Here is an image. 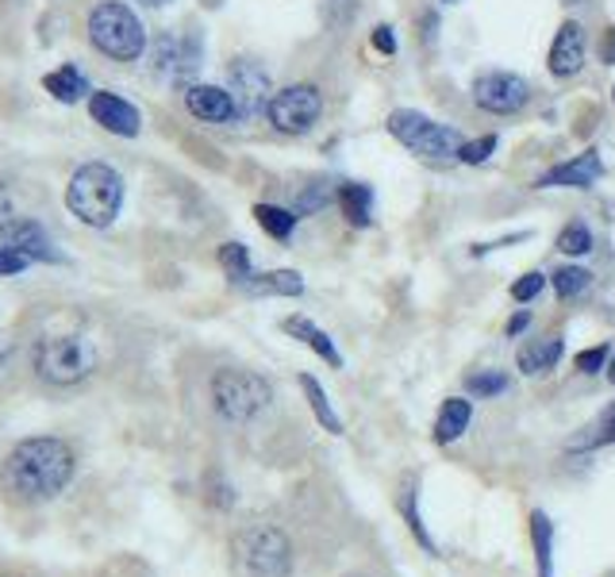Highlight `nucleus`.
<instances>
[{
	"instance_id": "nucleus-28",
	"label": "nucleus",
	"mask_w": 615,
	"mask_h": 577,
	"mask_svg": "<svg viewBox=\"0 0 615 577\" xmlns=\"http://www.w3.org/2000/svg\"><path fill=\"white\" fill-rule=\"evenodd\" d=\"M219 266L223 273L231 278V285H246L254 278V262H251V251L243 243H223L219 246Z\"/></svg>"
},
{
	"instance_id": "nucleus-4",
	"label": "nucleus",
	"mask_w": 615,
	"mask_h": 577,
	"mask_svg": "<svg viewBox=\"0 0 615 577\" xmlns=\"http://www.w3.org/2000/svg\"><path fill=\"white\" fill-rule=\"evenodd\" d=\"M388 136L397 139L405 151H412L415 158L431 162V166H450L458 162V151H462V131H454L450 124H438L427 112L420 108H397L388 116Z\"/></svg>"
},
{
	"instance_id": "nucleus-37",
	"label": "nucleus",
	"mask_w": 615,
	"mask_h": 577,
	"mask_svg": "<svg viewBox=\"0 0 615 577\" xmlns=\"http://www.w3.org/2000/svg\"><path fill=\"white\" fill-rule=\"evenodd\" d=\"M31 266V258L20 255L16 246H4L0 243V278H20V273Z\"/></svg>"
},
{
	"instance_id": "nucleus-25",
	"label": "nucleus",
	"mask_w": 615,
	"mask_h": 577,
	"mask_svg": "<svg viewBox=\"0 0 615 577\" xmlns=\"http://www.w3.org/2000/svg\"><path fill=\"white\" fill-rule=\"evenodd\" d=\"M531 543L539 559V577H554V524L547 512H531Z\"/></svg>"
},
{
	"instance_id": "nucleus-30",
	"label": "nucleus",
	"mask_w": 615,
	"mask_h": 577,
	"mask_svg": "<svg viewBox=\"0 0 615 577\" xmlns=\"http://www.w3.org/2000/svg\"><path fill=\"white\" fill-rule=\"evenodd\" d=\"M550 281H554V293L562 300H574L581 297L585 288L592 285V273L585 270V266H558L554 273H550Z\"/></svg>"
},
{
	"instance_id": "nucleus-2",
	"label": "nucleus",
	"mask_w": 615,
	"mask_h": 577,
	"mask_svg": "<svg viewBox=\"0 0 615 577\" xmlns=\"http://www.w3.org/2000/svg\"><path fill=\"white\" fill-rule=\"evenodd\" d=\"M66 208L85 228H112L119 208H124V178H119V170H112L108 162L77 166L66 185Z\"/></svg>"
},
{
	"instance_id": "nucleus-5",
	"label": "nucleus",
	"mask_w": 615,
	"mask_h": 577,
	"mask_svg": "<svg viewBox=\"0 0 615 577\" xmlns=\"http://www.w3.org/2000/svg\"><path fill=\"white\" fill-rule=\"evenodd\" d=\"M89 43L112 62H139L146 51V27L124 0H101L89 12Z\"/></svg>"
},
{
	"instance_id": "nucleus-18",
	"label": "nucleus",
	"mask_w": 615,
	"mask_h": 577,
	"mask_svg": "<svg viewBox=\"0 0 615 577\" xmlns=\"http://www.w3.org/2000/svg\"><path fill=\"white\" fill-rule=\"evenodd\" d=\"M281 328H285V335L300 339L308 350H316L328 366H343V355H338L335 339H331L316 320H308V316H289V320H281Z\"/></svg>"
},
{
	"instance_id": "nucleus-12",
	"label": "nucleus",
	"mask_w": 615,
	"mask_h": 577,
	"mask_svg": "<svg viewBox=\"0 0 615 577\" xmlns=\"http://www.w3.org/2000/svg\"><path fill=\"white\" fill-rule=\"evenodd\" d=\"M89 116H93V124H101L108 136H119V139H136L139 131H143V112L127 101V97L112 93V89H93V93H89Z\"/></svg>"
},
{
	"instance_id": "nucleus-3",
	"label": "nucleus",
	"mask_w": 615,
	"mask_h": 577,
	"mask_svg": "<svg viewBox=\"0 0 615 577\" xmlns=\"http://www.w3.org/2000/svg\"><path fill=\"white\" fill-rule=\"evenodd\" d=\"M35 377L42 385H54V389H74V385L89 382L97 370V350L85 335H42L35 339L31 350Z\"/></svg>"
},
{
	"instance_id": "nucleus-45",
	"label": "nucleus",
	"mask_w": 615,
	"mask_h": 577,
	"mask_svg": "<svg viewBox=\"0 0 615 577\" xmlns=\"http://www.w3.org/2000/svg\"><path fill=\"white\" fill-rule=\"evenodd\" d=\"M443 4H458V0H443Z\"/></svg>"
},
{
	"instance_id": "nucleus-34",
	"label": "nucleus",
	"mask_w": 615,
	"mask_h": 577,
	"mask_svg": "<svg viewBox=\"0 0 615 577\" xmlns=\"http://www.w3.org/2000/svg\"><path fill=\"white\" fill-rule=\"evenodd\" d=\"M400 509H405V516H408V524H412V535H415V539H420V543L427 547V551H435V543H431L427 527H423V520H420V497H415V482L405 489V501H400Z\"/></svg>"
},
{
	"instance_id": "nucleus-41",
	"label": "nucleus",
	"mask_w": 615,
	"mask_h": 577,
	"mask_svg": "<svg viewBox=\"0 0 615 577\" xmlns=\"http://www.w3.org/2000/svg\"><path fill=\"white\" fill-rule=\"evenodd\" d=\"M600 51H604V62H607V66H615V27H607L604 47H600Z\"/></svg>"
},
{
	"instance_id": "nucleus-27",
	"label": "nucleus",
	"mask_w": 615,
	"mask_h": 577,
	"mask_svg": "<svg viewBox=\"0 0 615 577\" xmlns=\"http://www.w3.org/2000/svg\"><path fill=\"white\" fill-rule=\"evenodd\" d=\"M300 389H304V397H308V408L316 412V420H320V424L328 427L331 435H343V424H338L335 408H331V400H328V393H323V385L316 382L312 374H300Z\"/></svg>"
},
{
	"instance_id": "nucleus-20",
	"label": "nucleus",
	"mask_w": 615,
	"mask_h": 577,
	"mask_svg": "<svg viewBox=\"0 0 615 577\" xmlns=\"http://www.w3.org/2000/svg\"><path fill=\"white\" fill-rule=\"evenodd\" d=\"M565 355V339L562 335H547V339H531L527 347H520V355H515V366H520L523 374H547V370H554L558 362H562Z\"/></svg>"
},
{
	"instance_id": "nucleus-13",
	"label": "nucleus",
	"mask_w": 615,
	"mask_h": 577,
	"mask_svg": "<svg viewBox=\"0 0 615 577\" xmlns=\"http://www.w3.org/2000/svg\"><path fill=\"white\" fill-rule=\"evenodd\" d=\"M585 59H589V35H585V27L577 24V20H565V24L558 27L554 43H550V54H547L550 77L569 81V77H577L585 69Z\"/></svg>"
},
{
	"instance_id": "nucleus-19",
	"label": "nucleus",
	"mask_w": 615,
	"mask_h": 577,
	"mask_svg": "<svg viewBox=\"0 0 615 577\" xmlns=\"http://www.w3.org/2000/svg\"><path fill=\"white\" fill-rule=\"evenodd\" d=\"M473 424V400L465 397H447L438 405V416H435V443H454L470 432Z\"/></svg>"
},
{
	"instance_id": "nucleus-29",
	"label": "nucleus",
	"mask_w": 615,
	"mask_h": 577,
	"mask_svg": "<svg viewBox=\"0 0 615 577\" xmlns=\"http://www.w3.org/2000/svg\"><path fill=\"white\" fill-rule=\"evenodd\" d=\"M592 243H597V239H592V228L585 220H569L562 231H558V239H554L558 251H562V255H569V258L589 255Z\"/></svg>"
},
{
	"instance_id": "nucleus-1",
	"label": "nucleus",
	"mask_w": 615,
	"mask_h": 577,
	"mask_svg": "<svg viewBox=\"0 0 615 577\" xmlns=\"http://www.w3.org/2000/svg\"><path fill=\"white\" fill-rule=\"evenodd\" d=\"M74 447L39 435V439H24L12 447V454L0 466V485L16 504H42L74 482Z\"/></svg>"
},
{
	"instance_id": "nucleus-16",
	"label": "nucleus",
	"mask_w": 615,
	"mask_h": 577,
	"mask_svg": "<svg viewBox=\"0 0 615 577\" xmlns=\"http://www.w3.org/2000/svg\"><path fill=\"white\" fill-rule=\"evenodd\" d=\"M0 243L16 246L20 255H27L31 262H59V255H54V243H51V235H47V228H42L39 220H27V216H16L9 228L0 231Z\"/></svg>"
},
{
	"instance_id": "nucleus-40",
	"label": "nucleus",
	"mask_w": 615,
	"mask_h": 577,
	"mask_svg": "<svg viewBox=\"0 0 615 577\" xmlns=\"http://www.w3.org/2000/svg\"><path fill=\"white\" fill-rule=\"evenodd\" d=\"M527 328H531V308H523V312H515L512 320H508V335H512V339L527 332Z\"/></svg>"
},
{
	"instance_id": "nucleus-7",
	"label": "nucleus",
	"mask_w": 615,
	"mask_h": 577,
	"mask_svg": "<svg viewBox=\"0 0 615 577\" xmlns=\"http://www.w3.org/2000/svg\"><path fill=\"white\" fill-rule=\"evenodd\" d=\"M235 562L246 577H289L293 574V543L273 524H251L235 535Z\"/></svg>"
},
{
	"instance_id": "nucleus-21",
	"label": "nucleus",
	"mask_w": 615,
	"mask_h": 577,
	"mask_svg": "<svg viewBox=\"0 0 615 577\" xmlns=\"http://www.w3.org/2000/svg\"><path fill=\"white\" fill-rule=\"evenodd\" d=\"M42 89L62 104H77V101H85V97L93 93V89H89V77H85L74 62H66V66H59L54 74L42 77Z\"/></svg>"
},
{
	"instance_id": "nucleus-26",
	"label": "nucleus",
	"mask_w": 615,
	"mask_h": 577,
	"mask_svg": "<svg viewBox=\"0 0 615 577\" xmlns=\"http://www.w3.org/2000/svg\"><path fill=\"white\" fill-rule=\"evenodd\" d=\"M612 443H615V400L600 412L597 424H589L577 439H569V450H600L612 447Z\"/></svg>"
},
{
	"instance_id": "nucleus-44",
	"label": "nucleus",
	"mask_w": 615,
	"mask_h": 577,
	"mask_svg": "<svg viewBox=\"0 0 615 577\" xmlns=\"http://www.w3.org/2000/svg\"><path fill=\"white\" fill-rule=\"evenodd\" d=\"M562 4H585V0H562Z\"/></svg>"
},
{
	"instance_id": "nucleus-42",
	"label": "nucleus",
	"mask_w": 615,
	"mask_h": 577,
	"mask_svg": "<svg viewBox=\"0 0 615 577\" xmlns=\"http://www.w3.org/2000/svg\"><path fill=\"white\" fill-rule=\"evenodd\" d=\"M139 4H143V9H166L169 0H139Z\"/></svg>"
},
{
	"instance_id": "nucleus-17",
	"label": "nucleus",
	"mask_w": 615,
	"mask_h": 577,
	"mask_svg": "<svg viewBox=\"0 0 615 577\" xmlns=\"http://www.w3.org/2000/svg\"><path fill=\"white\" fill-rule=\"evenodd\" d=\"M338 208H343V220L350 228L366 231L373 223V208H377V193L366 181H343L338 185Z\"/></svg>"
},
{
	"instance_id": "nucleus-33",
	"label": "nucleus",
	"mask_w": 615,
	"mask_h": 577,
	"mask_svg": "<svg viewBox=\"0 0 615 577\" xmlns=\"http://www.w3.org/2000/svg\"><path fill=\"white\" fill-rule=\"evenodd\" d=\"M358 0H320V12H323V24L328 27H350L358 20Z\"/></svg>"
},
{
	"instance_id": "nucleus-35",
	"label": "nucleus",
	"mask_w": 615,
	"mask_h": 577,
	"mask_svg": "<svg viewBox=\"0 0 615 577\" xmlns=\"http://www.w3.org/2000/svg\"><path fill=\"white\" fill-rule=\"evenodd\" d=\"M542 288H547V273H539V270L523 273V278L512 285V300L515 305H531V300L542 297Z\"/></svg>"
},
{
	"instance_id": "nucleus-38",
	"label": "nucleus",
	"mask_w": 615,
	"mask_h": 577,
	"mask_svg": "<svg viewBox=\"0 0 615 577\" xmlns=\"http://www.w3.org/2000/svg\"><path fill=\"white\" fill-rule=\"evenodd\" d=\"M370 43L377 54H385V59H393L397 54V31H393V24H377L370 35Z\"/></svg>"
},
{
	"instance_id": "nucleus-6",
	"label": "nucleus",
	"mask_w": 615,
	"mask_h": 577,
	"mask_svg": "<svg viewBox=\"0 0 615 577\" xmlns=\"http://www.w3.org/2000/svg\"><path fill=\"white\" fill-rule=\"evenodd\" d=\"M208 393H212V408H216L228 424H251L273 400V385L266 382V377L254 374V370H235V366L216 370Z\"/></svg>"
},
{
	"instance_id": "nucleus-23",
	"label": "nucleus",
	"mask_w": 615,
	"mask_h": 577,
	"mask_svg": "<svg viewBox=\"0 0 615 577\" xmlns=\"http://www.w3.org/2000/svg\"><path fill=\"white\" fill-rule=\"evenodd\" d=\"M254 220H258V228L266 231L270 239H278V243H289L296 231V223H300V216L293 213V208H285V204H254Z\"/></svg>"
},
{
	"instance_id": "nucleus-32",
	"label": "nucleus",
	"mask_w": 615,
	"mask_h": 577,
	"mask_svg": "<svg viewBox=\"0 0 615 577\" xmlns=\"http://www.w3.org/2000/svg\"><path fill=\"white\" fill-rule=\"evenodd\" d=\"M465 389H470V397H500L508 389V374H500V370H477V374L465 377Z\"/></svg>"
},
{
	"instance_id": "nucleus-9",
	"label": "nucleus",
	"mask_w": 615,
	"mask_h": 577,
	"mask_svg": "<svg viewBox=\"0 0 615 577\" xmlns=\"http://www.w3.org/2000/svg\"><path fill=\"white\" fill-rule=\"evenodd\" d=\"M470 97L485 116H520L531 104V86L512 69H485L473 77Z\"/></svg>"
},
{
	"instance_id": "nucleus-8",
	"label": "nucleus",
	"mask_w": 615,
	"mask_h": 577,
	"mask_svg": "<svg viewBox=\"0 0 615 577\" xmlns=\"http://www.w3.org/2000/svg\"><path fill=\"white\" fill-rule=\"evenodd\" d=\"M323 116V93L312 81H293L285 89H273L266 104V119L278 136H308Z\"/></svg>"
},
{
	"instance_id": "nucleus-22",
	"label": "nucleus",
	"mask_w": 615,
	"mask_h": 577,
	"mask_svg": "<svg viewBox=\"0 0 615 577\" xmlns=\"http://www.w3.org/2000/svg\"><path fill=\"white\" fill-rule=\"evenodd\" d=\"M243 288L246 293H258V297H300L304 278L296 270H270V273H254Z\"/></svg>"
},
{
	"instance_id": "nucleus-43",
	"label": "nucleus",
	"mask_w": 615,
	"mask_h": 577,
	"mask_svg": "<svg viewBox=\"0 0 615 577\" xmlns=\"http://www.w3.org/2000/svg\"><path fill=\"white\" fill-rule=\"evenodd\" d=\"M607 382L615 385V358H612V362H607Z\"/></svg>"
},
{
	"instance_id": "nucleus-11",
	"label": "nucleus",
	"mask_w": 615,
	"mask_h": 577,
	"mask_svg": "<svg viewBox=\"0 0 615 577\" xmlns=\"http://www.w3.org/2000/svg\"><path fill=\"white\" fill-rule=\"evenodd\" d=\"M228 89L239 104V124L266 116V104H270L273 97V81H270V69L261 66L258 59H231Z\"/></svg>"
},
{
	"instance_id": "nucleus-39",
	"label": "nucleus",
	"mask_w": 615,
	"mask_h": 577,
	"mask_svg": "<svg viewBox=\"0 0 615 577\" xmlns=\"http://www.w3.org/2000/svg\"><path fill=\"white\" fill-rule=\"evenodd\" d=\"M12 220H16V201H12L9 185H0V231L9 228Z\"/></svg>"
},
{
	"instance_id": "nucleus-24",
	"label": "nucleus",
	"mask_w": 615,
	"mask_h": 577,
	"mask_svg": "<svg viewBox=\"0 0 615 577\" xmlns=\"http://www.w3.org/2000/svg\"><path fill=\"white\" fill-rule=\"evenodd\" d=\"M338 201V189L331 185L328 178H316V181H308V185L296 193V204H293V213L300 216H320V213H328L331 204Z\"/></svg>"
},
{
	"instance_id": "nucleus-36",
	"label": "nucleus",
	"mask_w": 615,
	"mask_h": 577,
	"mask_svg": "<svg viewBox=\"0 0 615 577\" xmlns=\"http://www.w3.org/2000/svg\"><path fill=\"white\" fill-rule=\"evenodd\" d=\"M607 362H612V350L600 343V347H589L577 355V374L592 377V374H600V370H607Z\"/></svg>"
},
{
	"instance_id": "nucleus-15",
	"label": "nucleus",
	"mask_w": 615,
	"mask_h": 577,
	"mask_svg": "<svg viewBox=\"0 0 615 577\" xmlns=\"http://www.w3.org/2000/svg\"><path fill=\"white\" fill-rule=\"evenodd\" d=\"M185 108L201 124H239V104L228 86H201V81H193L185 89Z\"/></svg>"
},
{
	"instance_id": "nucleus-14",
	"label": "nucleus",
	"mask_w": 615,
	"mask_h": 577,
	"mask_svg": "<svg viewBox=\"0 0 615 577\" xmlns=\"http://www.w3.org/2000/svg\"><path fill=\"white\" fill-rule=\"evenodd\" d=\"M600 174H604V158H600V151L592 146V151H581L574 154V158L550 166V170L535 181V189H592L600 181Z\"/></svg>"
},
{
	"instance_id": "nucleus-46",
	"label": "nucleus",
	"mask_w": 615,
	"mask_h": 577,
	"mask_svg": "<svg viewBox=\"0 0 615 577\" xmlns=\"http://www.w3.org/2000/svg\"><path fill=\"white\" fill-rule=\"evenodd\" d=\"M612 101H615V89H612Z\"/></svg>"
},
{
	"instance_id": "nucleus-31",
	"label": "nucleus",
	"mask_w": 615,
	"mask_h": 577,
	"mask_svg": "<svg viewBox=\"0 0 615 577\" xmlns=\"http://www.w3.org/2000/svg\"><path fill=\"white\" fill-rule=\"evenodd\" d=\"M500 146V136H477V139H465L462 151H458V162L462 166H485V162L497 154Z\"/></svg>"
},
{
	"instance_id": "nucleus-10",
	"label": "nucleus",
	"mask_w": 615,
	"mask_h": 577,
	"mask_svg": "<svg viewBox=\"0 0 615 577\" xmlns=\"http://www.w3.org/2000/svg\"><path fill=\"white\" fill-rule=\"evenodd\" d=\"M201 59H204V47H201V35L189 31L185 39L178 35H158L154 39V51H151V74L169 81V86H181L189 89L193 86L196 69H201Z\"/></svg>"
}]
</instances>
